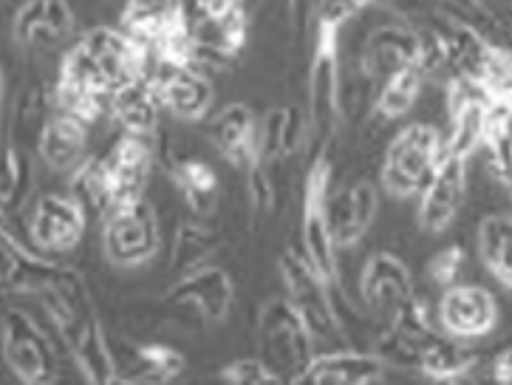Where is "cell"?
Returning a JSON list of instances; mask_svg holds the SVG:
<instances>
[{"label":"cell","instance_id":"6da1fadb","mask_svg":"<svg viewBox=\"0 0 512 385\" xmlns=\"http://www.w3.org/2000/svg\"><path fill=\"white\" fill-rule=\"evenodd\" d=\"M46 306L51 329L60 335L88 385H108L119 374L116 352L102 329L85 275L71 264H60L51 275L49 286L37 295Z\"/></svg>","mask_w":512,"mask_h":385},{"label":"cell","instance_id":"7a4b0ae2","mask_svg":"<svg viewBox=\"0 0 512 385\" xmlns=\"http://www.w3.org/2000/svg\"><path fill=\"white\" fill-rule=\"evenodd\" d=\"M153 51L142 46L122 26H97L83 32L63 54L57 80L80 85L85 91L111 100L122 85L148 77Z\"/></svg>","mask_w":512,"mask_h":385},{"label":"cell","instance_id":"3957f363","mask_svg":"<svg viewBox=\"0 0 512 385\" xmlns=\"http://www.w3.org/2000/svg\"><path fill=\"white\" fill-rule=\"evenodd\" d=\"M306 134H309V122L298 105H278L261 117L258 153H255L252 168L247 170V193L255 216H266L275 210L278 170L298 151Z\"/></svg>","mask_w":512,"mask_h":385},{"label":"cell","instance_id":"277c9868","mask_svg":"<svg viewBox=\"0 0 512 385\" xmlns=\"http://www.w3.org/2000/svg\"><path fill=\"white\" fill-rule=\"evenodd\" d=\"M314 46L309 63V105L306 122L309 134L320 145L317 151L329 148L331 136L343 117V63H340V32L331 23H312Z\"/></svg>","mask_w":512,"mask_h":385},{"label":"cell","instance_id":"5b68a950","mask_svg":"<svg viewBox=\"0 0 512 385\" xmlns=\"http://www.w3.org/2000/svg\"><path fill=\"white\" fill-rule=\"evenodd\" d=\"M445 139L428 122L405 125L385 148L380 187L394 199H419L442 162Z\"/></svg>","mask_w":512,"mask_h":385},{"label":"cell","instance_id":"8992f818","mask_svg":"<svg viewBox=\"0 0 512 385\" xmlns=\"http://www.w3.org/2000/svg\"><path fill=\"white\" fill-rule=\"evenodd\" d=\"M258 354L289 385H298L300 377L306 374V369L317 357V340H314L312 329L306 320L300 318V312L289 303L286 295L269 298L261 306Z\"/></svg>","mask_w":512,"mask_h":385},{"label":"cell","instance_id":"52a82bcc","mask_svg":"<svg viewBox=\"0 0 512 385\" xmlns=\"http://www.w3.org/2000/svg\"><path fill=\"white\" fill-rule=\"evenodd\" d=\"M329 196H331V159L329 148L314 153L312 165L303 182V204H300V250L334 289L340 286L337 247L329 227Z\"/></svg>","mask_w":512,"mask_h":385},{"label":"cell","instance_id":"ba28073f","mask_svg":"<svg viewBox=\"0 0 512 385\" xmlns=\"http://www.w3.org/2000/svg\"><path fill=\"white\" fill-rule=\"evenodd\" d=\"M278 272L283 281V295L309 323L314 340H337L340 335V315L334 306V286L309 264L303 250L286 247L278 255Z\"/></svg>","mask_w":512,"mask_h":385},{"label":"cell","instance_id":"9c48e42d","mask_svg":"<svg viewBox=\"0 0 512 385\" xmlns=\"http://www.w3.org/2000/svg\"><path fill=\"white\" fill-rule=\"evenodd\" d=\"M3 357L23 385H57L60 380V360L49 332L20 306H9L3 315Z\"/></svg>","mask_w":512,"mask_h":385},{"label":"cell","instance_id":"30bf717a","mask_svg":"<svg viewBox=\"0 0 512 385\" xmlns=\"http://www.w3.org/2000/svg\"><path fill=\"white\" fill-rule=\"evenodd\" d=\"M232 301H235V284L230 272L207 264L187 275H179L165 292L162 306L176 320L215 326L230 318Z\"/></svg>","mask_w":512,"mask_h":385},{"label":"cell","instance_id":"8fae6325","mask_svg":"<svg viewBox=\"0 0 512 385\" xmlns=\"http://www.w3.org/2000/svg\"><path fill=\"white\" fill-rule=\"evenodd\" d=\"M162 247V224L148 199L111 210L102 221V250L114 267H145Z\"/></svg>","mask_w":512,"mask_h":385},{"label":"cell","instance_id":"7c38bea8","mask_svg":"<svg viewBox=\"0 0 512 385\" xmlns=\"http://www.w3.org/2000/svg\"><path fill=\"white\" fill-rule=\"evenodd\" d=\"M88 213L71 193H43L29 218V238L43 255H63L83 241Z\"/></svg>","mask_w":512,"mask_h":385},{"label":"cell","instance_id":"4fadbf2b","mask_svg":"<svg viewBox=\"0 0 512 385\" xmlns=\"http://www.w3.org/2000/svg\"><path fill=\"white\" fill-rule=\"evenodd\" d=\"M150 80L156 85V94L162 108L182 122H204L210 117L215 102V88L210 74L196 66H165L153 63Z\"/></svg>","mask_w":512,"mask_h":385},{"label":"cell","instance_id":"5bb4252c","mask_svg":"<svg viewBox=\"0 0 512 385\" xmlns=\"http://www.w3.org/2000/svg\"><path fill=\"white\" fill-rule=\"evenodd\" d=\"M498 326L496 295L479 284H456L442 292L439 329L456 340H479Z\"/></svg>","mask_w":512,"mask_h":385},{"label":"cell","instance_id":"9a60e30c","mask_svg":"<svg viewBox=\"0 0 512 385\" xmlns=\"http://www.w3.org/2000/svg\"><path fill=\"white\" fill-rule=\"evenodd\" d=\"M422 51H425V34L402 23H385L368 32L360 51V68L368 80L380 85L385 77L397 74L402 68H422Z\"/></svg>","mask_w":512,"mask_h":385},{"label":"cell","instance_id":"2e32d148","mask_svg":"<svg viewBox=\"0 0 512 385\" xmlns=\"http://www.w3.org/2000/svg\"><path fill=\"white\" fill-rule=\"evenodd\" d=\"M467 156L445 151L430 185L419 196V227L430 235L450 230L467 193Z\"/></svg>","mask_w":512,"mask_h":385},{"label":"cell","instance_id":"e0dca14e","mask_svg":"<svg viewBox=\"0 0 512 385\" xmlns=\"http://www.w3.org/2000/svg\"><path fill=\"white\" fill-rule=\"evenodd\" d=\"M77 32L74 6L68 0H26L12 20V37L20 49L51 51Z\"/></svg>","mask_w":512,"mask_h":385},{"label":"cell","instance_id":"ac0fdd59","mask_svg":"<svg viewBox=\"0 0 512 385\" xmlns=\"http://www.w3.org/2000/svg\"><path fill=\"white\" fill-rule=\"evenodd\" d=\"M413 295L416 289H413L411 269L397 252L380 250L368 255V261L360 269V298L374 315L388 320Z\"/></svg>","mask_w":512,"mask_h":385},{"label":"cell","instance_id":"d6986e66","mask_svg":"<svg viewBox=\"0 0 512 385\" xmlns=\"http://www.w3.org/2000/svg\"><path fill=\"white\" fill-rule=\"evenodd\" d=\"M207 139L215 153L235 170H249L258 153L261 139V117L247 102H230L215 111L207 122Z\"/></svg>","mask_w":512,"mask_h":385},{"label":"cell","instance_id":"ffe728a7","mask_svg":"<svg viewBox=\"0 0 512 385\" xmlns=\"http://www.w3.org/2000/svg\"><path fill=\"white\" fill-rule=\"evenodd\" d=\"M196 29V66L201 71L227 68L232 60L241 57L249 40L247 3L235 6L218 17H207L193 23Z\"/></svg>","mask_w":512,"mask_h":385},{"label":"cell","instance_id":"44dd1931","mask_svg":"<svg viewBox=\"0 0 512 385\" xmlns=\"http://www.w3.org/2000/svg\"><path fill=\"white\" fill-rule=\"evenodd\" d=\"M380 210V187L371 182H351L329 196V227L334 247L351 250L371 230Z\"/></svg>","mask_w":512,"mask_h":385},{"label":"cell","instance_id":"7402d4cb","mask_svg":"<svg viewBox=\"0 0 512 385\" xmlns=\"http://www.w3.org/2000/svg\"><path fill=\"white\" fill-rule=\"evenodd\" d=\"M153 162H156V151H153L148 139L128 134L116 139L114 148L105 153L111 190H114V210L145 199Z\"/></svg>","mask_w":512,"mask_h":385},{"label":"cell","instance_id":"603a6c76","mask_svg":"<svg viewBox=\"0 0 512 385\" xmlns=\"http://www.w3.org/2000/svg\"><path fill=\"white\" fill-rule=\"evenodd\" d=\"M88 128L83 119L68 117L63 111H51L40 134L34 139V148L40 162L54 173H66L71 176L74 170L88 159Z\"/></svg>","mask_w":512,"mask_h":385},{"label":"cell","instance_id":"cb8c5ba5","mask_svg":"<svg viewBox=\"0 0 512 385\" xmlns=\"http://www.w3.org/2000/svg\"><path fill=\"white\" fill-rule=\"evenodd\" d=\"M388 363L377 352L329 349L317 352L298 385H377Z\"/></svg>","mask_w":512,"mask_h":385},{"label":"cell","instance_id":"d4e9b609","mask_svg":"<svg viewBox=\"0 0 512 385\" xmlns=\"http://www.w3.org/2000/svg\"><path fill=\"white\" fill-rule=\"evenodd\" d=\"M119 374L139 385H173L182 380L187 371V360L179 349L167 343H131L125 340V349L116 352Z\"/></svg>","mask_w":512,"mask_h":385},{"label":"cell","instance_id":"484cf974","mask_svg":"<svg viewBox=\"0 0 512 385\" xmlns=\"http://www.w3.org/2000/svg\"><path fill=\"white\" fill-rule=\"evenodd\" d=\"M162 111L165 108H162V100L156 94V85L150 80V71L148 77L122 85L108 100V114L122 128V134L142 136V139H150L159 131V114Z\"/></svg>","mask_w":512,"mask_h":385},{"label":"cell","instance_id":"4316f807","mask_svg":"<svg viewBox=\"0 0 512 385\" xmlns=\"http://www.w3.org/2000/svg\"><path fill=\"white\" fill-rule=\"evenodd\" d=\"M162 162H165L173 185L179 187L184 204L193 210V216H210L215 199H218V173L213 170V165L199 156L182 153L179 148H165Z\"/></svg>","mask_w":512,"mask_h":385},{"label":"cell","instance_id":"83f0119b","mask_svg":"<svg viewBox=\"0 0 512 385\" xmlns=\"http://www.w3.org/2000/svg\"><path fill=\"white\" fill-rule=\"evenodd\" d=\"M476 366H479V354L470 346H464V340H456V337L445 335L442 329H436L419 346L411 371H419L425 380H445V377L470 374Z\"/></svg>","mask_w":512,"mask_h":385},{"label":"cell","instance_id":"f1b7e54d","mask_svg":"<svg viewBox=\"0 0 512 385\" xmlns=\"http://www.w3.org/2000/svg\"><path fill=\"white\" fill-rule=\"evenodd\" d=\"M68 193L83 204L91 221H105L114 210V190L105 156H88L80 168L68 176Z\"/></svg>","mask_w":512,"mask_h":385},{"label":"cell","instance_id":"f546056e","mask_svg":"<svg viewBox=\"0 0 512 385\" xmlns=\"http://www.w3.org/2000/svg\"><path fill=\"white\" fill-rule=\"evenodd\" d=\"M425 80H428V74L419 66H408L385 77L374 94V114L382 122H397V119L408 117V111L416 105L422 88H425Z\"/></svg>","mask_w":512,"mask_h":385},{"label":"cell","instance_id":"4dcf8cb0","mask_svg":"<svg viewBox=\"0 0 512 385\" xmlns=\"http://www.w3.org/2000/svg\"><path fill=\"white\" fill-rule=\"evenodd\" d=\"M479 258L498 284L512 292V216H484L479 221Z\"/></svg>","mask_w":512,"mask_h":385},{"label":"cell","instance_id":"1f68e13d","mask_svg":"<svg viewBox=\"0 0 512 385\" xmlns=\"http://www.w3.org/2000/svg\"><path fill=\"white\" fill-rule=\"evenodd\" d=\"M218 250V235L201 224V221H187L176 230V241H173V269L179 275H187L193 269L213 264L210 258Z\"/></svg>","mask_w":512,"mask_h":385},{"label":"cell","instance_id":"d6a6232c","mask_svg":"<svg viewBox=\"0 0 512 385\" xmlns=\"http://www.w3.org/2000/svg\"><path fill=\"white\" fill-rule=\"evenodd\" d=\"M170 12H173V0H125L119 26L153 51V43Z\"/></svg>","mask_w":512,"mask_h":385},{"label":"cell","instance_id":"836d02e7","mask_svg":"<svg viewBox=\"0 0 512 385\" xmlns=\"http://www.w3.org/2000/svg\"><path fill=\"white\" fill-rule=\"evenodd\" d=\"M32 193V162L26 151L17 145H9L6 151V165H3V190H0V207L6 218L15 216L17 210L26 204Z\"/></svg>","mask_w":512,"mask_h":385},{"label":"cell","instance_id":"e575fe53","mask_svg":"<svg viewBox=\"0 0 512 385\" xmlns=\"http://www.w3.org/2000/svg\"><path fill=\"white\" fill-rule=\"evenodd\" d=\"M218 385H289L264 357H238L215 374Z\"/></svg>","mask_w":512,"mask_h":385},{"label":"cell","instance_id":"d590c367","mask_svg":"<svg viewBox=\"0 0 512 385\" xmlns=\"http://www.w3.org/2000/svg\"><path fill=\"white\" fill-rule=\"evenodd\" d=\"M464 267H467V252L462 244H450L445 250H439L428 261V278L439 289H450V286L462 284Z\"/></svg>","mask_w":512,"mask_h":385},{"label":"cell","instance_id":"8d00e7d4","mask_svg":"<svg viewBox=\"0 0 512 385\" xmlns=\"http://www.w3.org/2000/svg\"><path fill=\"white\" fill-rule=\"evenodd\" d=\"M241 3H247V0H176V6H179L193 23L207 20V17L224 15V12H230V9L241 6Z\"/></svg>","mask_w":512,"mask_h":385},{"label":"cell","instance_id":"74e56055","mask_svg":"<svg viewBox=\"0 0 512 385\" xmlns=\"http://www.w3.org/2000/svg\"><path fill=\"white\" fill-rule=\"evenodd\" d=\"M490 380H493V385H512V346L493 360Z\"/></svg>","mask_w":512,"mask_h":385},{"label":"cell","instance_id":"f35d334b","mask_svg":"<svg viewBox=\"0 0 512 385\" xmlns=\"http://www.w3.org/2000/svg\"><path fill=\"white\" fill-rule=\"evenodd\" d=\"M430 385H479V380L470 374H459V377H445V380H428Z\"/></svg>","mask_w":512,"mask_h":385},{"label":"cell","instance_id":"ab89813d","mask_svg":"<svg viewBox=\"0 0 512 385\" xmlns=\"http://www.w3.org/2000/svg\"><path fill=\"white\" fill-rule=\"evenodd\" d=\"M108 385H139V383H133V380H128V377H122V374H116L114 380Z\"/></svg>","mask_w":512,"mask_h":385}]
</instances>
